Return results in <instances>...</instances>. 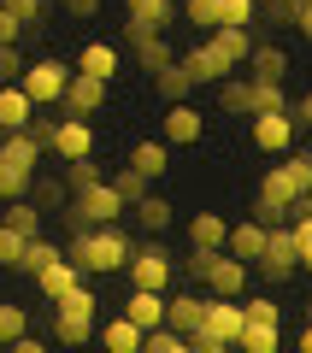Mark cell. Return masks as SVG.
I'll list each match as a JSON object with an SVG mask.
<instances>
[{"label":"cell","mask_w":312,"mask_h":353,"mask_svg":"<svg viewBox=\"0 0 312 353\" xmlns=\"http://www.w3.org/2000/svg\"><path fill=\"white\" fill-rule=\"evenodd\" d=\"M130 248H136V241H130L118 224H88V230H77V236H71V248H65V253L77 259L83 277H106V271H124Z\"/></svg>","instance_id":"1"},{"label":"cell","mask_w":312,"mask_h":353,"mask_svg":"<svg viewBox=\"0 0 312 353\" xmlns=\"http://www.w3.org/2000/svg\"><path fill=\"white\" fill-rule=\"evenodd\" d=\"M65 218H71V230H88V224H118L124 218V194L100 176V183H88V189H77L71 201H65Z\"/></svg>","instance_id":"2"},{"label":"cell","mask_w":312,"mask_h":353,"mask_svg":"<svg viewBox=\"0 0 312 353\" xmlns=\"http://www.w3.org/2000/svg\"><path fill=\"white\" fill-rule=\"evenodd\" d=\"M65 83H71V65L53 59V53H41V59H30L24 71H18V88H24L36 106H59L65 101Z\"/></svg>","instance_id":"3"},{"label":"cell","mask_w":312,"mask_h":353,"mask_svg":"<svg viewBox=\"0 0 312 353\" xmlns=\"http://www.w3.org/2000/svg\"><path fill=\"white\" fill-rule=\"evenodd\" d=\"M124 271H130V283H136V289H171L177 259H171V248H165V241H153V236H148L142 248H130Z\"/></svg>","instance_id":"4"},{"label":"cell","mask_w":312,"mask_h":353,"mask_svg":"<svg viewBox=\"0 0 312 353\" xmlns=\"http://www.w3.org/2000/svg\"><path fill=\"white\" fill-rule=\"evenodd\" d=\"M300 271V259H295V230L277 218V224H265V248H260V277L265 283H289Z\"/></svg>","instance_id":"5"},{"label":"cell","mask_w":312,"mask_h":353,"mask_svg":"<svg viewBox=\"0 0 312 353\" xmlns=\"http://www.w3.org/2000/svg\"><path fill=\"white\" fill-rule=\"evenodd\" d=\"M295 183H289V171H283V159L277 165H265V176H260V194H253V218H265V224H277V218L289 212V201H295Z\"/></svg>","instance_id":"6"},{"label":"cell","mask_w":312,"mask_h":353,"mask_svg":"<svg viewBox=\"0 0 312 353\" xmlns=\"http://www.w3.org/2000/svg\"><path fill=\"white\" fill-rule=\"evenodd\" d=\"M200 136H206V118H200L188 101H165V124H159L165 148H195Z\"/></svg>","instance_id":"7"},{"label":"cell","mask_w":312,"mask_h":353,"mask_svg":"<svg viewBox=\"0 0 312 353\" xmlns=\"http://www.w3.org/2000/svg\"><path fill=\"white\" fill-rule=\"evenodd\" d=\"M253 148L260 153H289L295 148V112L289 106H277V112H253Z\"/></svg>","instance_id":"8"},{"label":"cell","mask_w":312,"mask_h":353,"mask_svg":"<svg viewBox=\"0 0 312 353\" xmlns=\"http://www.w3.org/2000/svg\"><path fill=\"white\" fill-rule=\"evenodd\" d=\"M48 153H59V159H83V153H95V124L88 118H53V136H48Z\"/></svg>","instance_id":"9"},{"label":"cell","mask_w":312,"mask_h":353,"mask_svg":"<svg viewBox=\"0 0 312 353\" xmlns=\"http://www.w3.org/2000/svg\"><path fill=\"white\" fill-rule=\"evenodd\" d=\"M177 18V0H124V36H153Z\"/></svg>","instance_id":"10"},{"label":"cell","mask_w":312,"mask_h":353,"mask_svg":"<svg viewBox=\"0 0 312 353\" xmlns=\"http://www.w3.org/2000/svg\"><path fill=\"white\" fill-rule=\"evenodd\" d=\"M65 112L71 118H95L100 106H106V83L100 77H88V71H71V83H65Z\"/></svg>","instance_id":"11"},{"label":"cell","mask_w":312,"mask_h":353,"mask_svg":"<svg viewBox=\"0 0 312 353\" xmlns=\"http://www.w3.org/2000/svg\"><path fill=\"white\" fill-rule=\"evenodd\" d=\"M206 294L242 301V294H248V259H236V253H218L213 271H206Z\"/></svg>","instance_id":"12"},{"label":"cell","mask_w":312,"mask_h":353,"mask_svg":"<svg viewBox=\"0 0 312 353\" xmlns=\"http://www.w3.org/2000/svg\"><path fill=\"white\" fill-rule=\"evenodd\" d=\"M71 283H83V271H77V259H71V253H53V259L36 271V289H41V301H48V306L59 301V294L71 289Z\"/></svg>","instance_id":"13"},{"label":"cell","mask_w":312,"mask_h":353,"mask_svg":"<svg viewBox=\"0 0 312 353\" xmlns=\"http://www.w3.org/2000/svg\"><path fill=\"white\" fill-rule=\"evenodd\" d=\"M183 65H188V77H195V83H218V77H230V71H236V65L224 59V48H218L213 36L200 41V48H188V53H183Z\"/></svg>","instance_id":"14"},{"label":"cell","mask_w":312,"mask_h":353,"mask_svg":"<svg viewBox=\"0 0 312 353\" xmlns=\"http://www.w3.org/2000/svg\"><path fill=\"white\" fill-rule=\"evenodd\" d=\"M242 65H248L253 83H283V77H289V53L277 48V41H253V53Z\"/></svg>","instance_id":"15"},{"label":"cell","mask_w":312,"mask_h":353,"mask_svg":"<svg viewBox=\"0 0 312 353\" xmlns=\"http://www.w3.org/2000/svg\"><path fill=\"white\" fill-rule=\"evenodd\" d=\"M124 318H130V324H142V330L165 324V289H136V283H130V301H124Z\"/></svg>","instance_id":"16"},{"label":"cell","mask_w":312,"mask_h":353,"mask_svg":"<svg viewBox=\"0 0 312 353\" xmlns=\"http://www.w3.org/2000/svg\"><path fill=\"white\" fill-rule=\"evenodd\" d=\"M41 153H48V148H41V141L30 136V130H6V136H0V159H6V165H18V171H36V165H41Z\"/></svg>","instance_id":"17"},{"label":"cell","mask_w":312,"mask_h":353,"mask_svg":"<svg viewBox=\"0 0 312 353\" xmlns=\"http://www.w3.org/2000/svg\"><path fill=\"white\" fill-rule=\"evenodd\" d=\"M130 41V53H136V65H142V71H165V65H171L177 59V53H171V41H165V30H153V36H124Z\"/></svg>","instance_id":"18"},{"label":"cell","mask_w":312,"mask_h":353,"mask_svg":"<svg viewBox=\"0 0 312 353\" xmlns=\"http://www.w3.org/2000/svg\"><path fill=\"white\" fill-rule=\"evenodd\" d=\"M218 106H224V112H236V118H253V77H218Z\"/></svg>","instance_id":"19"},{"label":"cell","mask_w":312,"mask_h":353,"mask_svg":"<svg viewBox=\"0 0 312 353\" xmlns=\"http://www.w3.org/2000/svg\"><path fill=\"white\" fill-rule=\"evenodd\" d=\"M30 112H36V101H30L24 88H18V83H0V136H6V130H24Z\"/></svg>","instance_id":"20"},{"label":"cell","mask_w":312,"mask_h":353,"mask_svg":"<svg viewBox=\"0 0 312 353\" xmlns=\"http://www.w3.org/2000/svg\"><path fill=\"white\" fill-rule=\"evenodd\" d=\"M71 71H88V77H100V83H113V77H118V48H113V41H88V48L77 53Z\"/></svg>","instance_id":"21"},{"label":"cell","mask_w":312,"mask_h":353,"mask_svg":"<svg viewBox=\"0 0 312 353\" xmlns=\"http://www.w3.org/2000/svg\"><path fill=\"white\" fill-rule=\"evenodd\" d=\"M224 248L236 253V259H260V248H265V218H242V224H230Z\"/></svg>","instance_id":"22"},{"label":"cell","mask_w":312,"mask_h":353,"mask_svg":"<svg viewBox=\"0 0 312 353\" xmlns=\"http://www.w3.org/2000/svg\"><path fill=\"white\" fill-rule=\"evenodd\" d=\"M200 312H206V294H195V289H183V294H171V301H165V324L183 330V336L200 324Z\"/></svg>","instance_id":"23"},{"label":"cell","mask_w":312,"mask_h":353,"mask_svg":"<svg viewBox=\"0 0 312 353\" xmlns=\"http://www.w3.org/2000/svg\"><path fill=\"white\" fill-rule=\"evenodd\" d=\"M124 212H136V224H142V230H148V236H159V230H165V224H171V201H165V194H153V189H148V194H142V201H130V206H124Z\"/></svg>","instance_id":"24"},{"label":"cell","mask_w":312,"mask_h":353,"mask_svg":"<svg viewBox=\"0 0 312 353\" xmlns=\"http://www.w3.org/2000/svg\"><path fill=\"white\" fill-rule=\"evenodd\" d=\"M206 36L224 48V59L236 65V71H242V59L253 53V30H248V24H218V30H206Z\"/></svg>","instance_id":"25"},{"label":"cell","mask_w":312,"mask_h":353,"mask_svg":"<svg viewBox=\"0 0 312 353\" xmlns=\"http://www.w3.org/2000/svg\"><path fill=\"white\" fill-rule=\"evenodd\" d=\"M153 88H159V94H165V101H188V94H195V77H188V65L183 59H171V65H165V71H153Z\"/></svg>","instance_id":"26"},{"label":"cell","mask_w":312,"mask_h":353,"mask_svg":"<svg viewBox=\"0 0 312 353\" xmlns=\"http://www.w3.org/2000/svg\"><path fill=\"white\" fill-rule=\"evenodd\" d=\"M30 201L41 206V212H65V201H71V189H65V176H30Z\"/></svg>","instance_id":"27"},{"label":"cell","mask_w":312,"mask_h":353,"mask_svg":"<svg viewBox=\"0 0 312 353\" xmlns=\"http://www.w3.org/2000/svg\"><path fill=\"white\" fill-rule=\"evenodd\" d=\"M0 224H12L18 236H41V206L30 201V194H18V201H6V212H0Z\"/></svg>","instance_id":"28"},{"label":"cell","mask_w":312,"mask_h":353,"mask_svg":"<svg viewBox=\"0 0 312 353\" xmlns=\"http://www.w3.org/2000/svg\"><path fill=\"white\" fill-rule=\"evenodd\" d=\"M130 165L153 183V176H165V165H171V148H165V141H136V148H130Z\"/></svg>","instance_id":"29"},{"label":"cell","mask_w":312,"mask_h":353,"mask_svg":"<svg viewBox=\"0 0 312 353\" xmlns=\"http://www.w3.org/2000/svg\"><path fill=\"white\" fill-rule=\"evenodd\" d=\"M224 236H230V224L218 212H195L188 218V241H195V248H224Z\"/></svg>","instance_id":"30"},{"label":"cell","mask_w":312,"mask_h":353,"mask_svg":"<svg viewBox=\"0 0 312 353\" xmlns=\"http://www.w3.org/2000/svg\"><path fill=\"white\" fill-rule=\"evenodd\" d=\"M53 312H65V318H88V324H95V289H88V277L71 283V289L53 301Z\"/></svg>","instance_id":"31"},{"label":"cell","mask_w":312,"mask_h":353,"mask_svg":"<svg viewBox=\"0 0 312 353\" xmlns=\"http://www.w3.org/2000/svg\"><path fill=\"white\" fill-rule=\"evenodd\" d=\"M100 347H113V353H142V324H130V318H113V324L100 330Z\"/></svg>","instance_id":"32"},{"label":"cell","mask_w":312,"mask_h":353,"mask_svg":"<svg viewBox=\"0 0 312 353\" xmlns=\"http://www.w3.org/2000/svg\"><path fill=\"white\" fill-rule=\"evenodd\" d=\"M277 341H283L277 324H253V318H248V324L236 330V347H248V353H277Z\"/></svg>","instance_id":"33"},{"label":"cell","mask_w":312,"mask_h":353,"mask_svg":"<svg viewBox=\"0 0 312 353\" xmlns=\"http://www.w3.org/2000/svg\"><path fill=\"white\" fill-rule=\"evenodd\" d=\"M142 353H188V336L171 324H153V330H142Z\"/></svg>","instance_id":"34"},{"label":"cell","mask_w":312,"mask_h":353,"mask_svg":"<svg viewBox=\"0 0 312 353\" xmlns=\"http://www.w3.org/2000/svg\"><path fill=\"white\" fill-rule=\"evenodd\" d=\"M224 248H188V259H177V277L183 283H206V271H213V259Z\"/></svg>","instance_id":"35"},{"label":"cell","mask_w":312,"mask_h":353,"mask_svg":"<svg viewBox=\"0 0 312 353\" xmlns=\"http://www.w3.org/2000/svg\"><path fill=\"white\" fill-rule=\"evenodd\" d=\"M277 159H283V171H289L295 189H312V148H289V153H277Z\"/></svg>","instance_id":"36"},{"label":"cell","mask_w":312,"mask_h":353,"mask_svg":"<svg viewBox=\"0 0 312 353\" xmlns=\"http://www.w3.org/2000/svg\"><path fill=\"white\" fill-rule=\"evenodd\" d=\"M88 183H100V165H95V153H83V159H65V189H88Z\"/></svg>","instance_id":"37"},{"label":"cell","mask_w":312,"mask_h":353,"mask_svg":"<svg viewBox=\"0 0 312 353\" xmlns=\"http://www.w3.org/2000/svg\"><path fill=\"white\" fill-rule=\"evenodd\" d=\"M53 336H59L65 347H83V341L95 336V324H88V318H65V312H53Z\"/></svg>","instance_id":"38"},{"label":"cell","mask_w":312,"mask_h":353,"mask_svg":"<svg viewBox=\"0 0 312 353\" xmlns=\"http://www.w3.org/2000/svg\"><path fill=\"white\" fill-rule=\"evenodd\" d=\"M24 330H30V312L18 301H0V347H6L12 336H24Z\"/></svg>","instance_id":"39"},{"label":"cell","mask_w":312,"mask_h":353,"mask_svg":"<svg viewBox=\"0 0 312 353\" xmlns=\"http://www.w3.org/2000/svg\"><path fill=\"white\" fill-rule=\"evenodd\" d=\"M53 253H59V248H53L48 236H30V241H24V259H18V271H30V277H36V271L53 259Z\"/></svg>","instance_id":"40"},{"label":"cell","mask_w":312,"mask_h":353,"mask_svg":"<svg viewBox=\"0 0 312 353\" xmlns=\"http://www.w3.org/2000/svg\"><path fill=\"white\" fill-rule=\"evenodd\" d=\"M300 0H260V12H253V24H295Z\"/></svg>","instance_id":"41"},{"label":"cell","mask_w":312,"mask_h":353,"mask_svg":"<svg viewBox=\"0 0 312 353\" xmlns=\"http://www.w3.org/2000/svg\"><path fill=\"white\" fill-rule=\"evenodd\" d=\"M30 176H36V171H18V165L0 159V201H18V194H30Z\"/></svg>","instance_id":"42"},{"label":"cell","mask_w":312,"mask_h":353,"mask_svg":"<svg viewBox=\"0 0 312 353\" xmlns=\"http://www.w3.org/2000/svg\"><path fill=\"white\" fill-rule=\"evenodd\" d=\"M106 183H113V189L124 194V206H130V201H142V194H148V176H142L136 165H124V171H118V176H106Z\"/></svg>","instance_id":"43"},{"label":"cell","mask_w":312,"mask_h":353,"mask_svg":"<svg viewBox=\"0 0 312 353\" xmlns=\"http://www.w3.org/2000/svg\"><path fill=\"white\" fill-rule=\"evenodd\" d=\"M24 241H30V236H18L12 224H0V265H6V271H18V259H24Z\"/></svg>","instance_id":"44"},{"label":"cell","mask_w":312,"mask_h":353,"mask_svg":"<svg viewBox=\"0 0 312 353\" xmlns=\"http://www.w3.org/2000/svg\"><path fill=\"white\" fill-rule=\"evenodd\" d=\"M260 0H218V24H253Z\"/></svg>","instance_id":"45"},{"label":"cell","mask_w":312,"mask_h":353,"mask_svg":"<svg viewBox=\"0 0 312 353\" xmlns=\"http://www.w3.org/2000/svg\"><path fill=\"white\" fill-rule=\"evenodd\" d=\"M0 6H6V12H12L18 18V24H41V12H48V0H0Z\"/></svg>","instance_id":"46"},{"label":"cell","mask_w":312,"mask_h":353,"mask_svg":"<svg viewBox=\"0 0 312 353\" xmlns=\"http://www.w3.org/2000/svg\"><path fill=\"white\" fill-rule=\"evenodd\" d=\"M295 259H300V271H312V218H295Z\"/></svg>","instance_id":"47"},{"label":"cell","mask_w":312,"mask_h":353,"mask_svg":"<svg viewBox=\"0 0 312 353\" xmlns=\"http://www.w3.org/2000/svg\"><path fill=\"white\" fill-rule=\"evenodd\" d=\"M277 106H289L283 83H253V112H277Z\"/></svg>","instance_id":"48"},{"label":"cell","mask_w":312,"mask_h":353,"mask_svg":"<svg viewBox=\"0 0 312 353\" xmlns=\"http://www.w3.org/2000/svg\"><path fill=\"white\" fill-rule=\"evenodd\" d=\"M242 312H248L253 324H277V318H283V306L265 301V294H253V301H242Z\"/></svg>","instance_id":"49"},{"label":"cell","mask_w":312,"mask_h":353,"mask_svg":"<svg viewBox=\"0 0 312 353\" xmlns=\"http://www.w3.org/2000/svg\"><path fill=\"white\" fill-rule=\"evenodd\" d=\"M18 71H24V53H18V41H0V83H18Z\"/></svg>","instance_id":"50"},{"label":"cell","mask_w":312,"mask_h":353,"mask_svg":"<svg viewBox=\"0 0 312 353\" xmlns=\"http://www.w3.org/2000/svg\"><path fill=\"white\" fill-rule=\"evenodd\" d=\"M183 6H188V24L218 30V0H183Z\"/></svg>","instance_id":"51"},{"label":"cell","mask_w":312,"mask_h":353,"mask_svg":"<svg viewBox=\"0 0 312 353\" xmlns=\"http://www.w3.org/2000/svg\"><path fill=\"white\" fill-rule=\"evenodd\" d=\"M95 12H100V0H65V18H77V24L95 18Z\"/></svg>","instance_id":"52"},{"label":"cell","mask_w":312,"mask_h":353,"mask_svg":"<svg viewBox=\"0 0 312 353\" xmlns=\"http://www.w3.org/2000/svg\"><path fill=\"white\" fill-rule=\"evenodd\" d=\"M18 36H24V24H18V18L0 6V41H18Z\"/></svg>","instance_id":"53"},{"label":"cell","mask_w":312,"mask_h":353,"mask_svg":"<svg viewBox=\"0 0 312 353\" xmlns=\"http://www.w3.org/2000/svg\"><path fill=\"white\" fill-rule=\"evenodd\" d=\"M295 112V130H312V94H300V106H289Z\"/></svg>","instance_id":"54"},{"label":"cell","mask_w":312,"mask_h":353,"mask_svg":"<svg viewBox=\"0 0 312 353\" xmlns=\"http://www.w3.org/2000/svg\"><path fill=\"white\" fill-rule=\"evenodd\" d=\"M295 30L312 41V0H300V12H295Z\"/></svg>","instance_id":"55"},{"label":"cell","mask_w":312,"mask_h":353,"mask_svg":"<svg viewBox=\"0 0 312 353\" xmlns=\"http://www.w3.org/2000/svg\"><path fill=\"white\" fill-rule=\"evenodd\" d=\"M300 347H306V353H312V324H306V330H300Z\"/></svg>","instance_id":"56"},{"label":"cell","mask_w":312,"mask_h":353,"mask_svg":"<svg viewBox=\"0 0 312 353\" xmlns=\"http://www.w3.org/2000/svg\"><path fill=\"white\" fill-rule=\"evenodd\" d=\"M306 324H312V301H306Z\"/></svg>","instance_id":"57"}]
</instances>
